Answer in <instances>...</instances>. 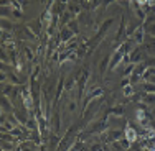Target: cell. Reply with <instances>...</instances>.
I'll return each instance as SVG.
<instances>
[{
	"mask_svg": "<svg viewBox=\"0 0 155 151\" xmlns=\"http://www.w3.org/2000/svg\"><path fill=\"white\" fill-rule=\"evenodd\" d=\"M125 46H127V45H124L120 49H116V53L112 54V58H110V64H109L110 71H112V69H116L117 66H119V61L122 59V56L125 54Z\"/></svg>",
	"mask_w": 155,
	"mask_h": 151,
	"instance_id": "6da1fadb",
	"label": "cell"
},
{
	"mask_svg": "<svg viewBox=\"0 0 155 151\" xmlns=\"http://www.w3.org/2000/svg\"><path fill=\"white\" fill-rule=\"evenodd\" d=\"M143 79L145 82H152L155 84V68H149L145 72H143Z\"/></svg>",
	"mask_w": 155,
	"mask_h": 151,
	"instance_id": "7a4b0ae2",
	"label": "cell"
},
{
	"mask_svg": "<svg viewBox=\"0 0 155 151\" xmlns=\"http://www.w3.org/2000/svg\"><path fill=\"white\" fill-rule=\"evenodd\" d=\"M143 35H145V30H142V28H137V31L132 35V36H134V41L137 43V45L143 41Z\"/></svg>",
	"mask_w": 155,
	"mask_h": 151,
	"instance_id": "3957f363",
	"label": "cell"
},
{
	"mask_svg": "<svg viewBox=\"0 0 155 151\" xmlns=\"http://www.w3.org/2000/svg\"><path fill=\"white\" fill-rule=\"evenodd\" d=\"M142 99H143V102H145V104H149V105H153L155 104V94H149V92H147V94L142 95Z\"/></svg>",
	"mask_w": 155,
	"mask_h": 151,
	"instance_id": "277c9868",
	"label": "cell"
},
{
	"mask_svg": "<svg viewBox=\"0 0 155 151\" xmlns=\"http://www.w3.org/2000/svg\"><path fill=\"white\" fill-rule=\"evenodd\" d=\"M101 94H102V89H101V87H94L93 94H89V95H87V99H86V102H84V104H87L89 100H93L94 97H97V95H101Z\"/></svg>",
	"mask_w": 155,
	"mask_h": 151,
	"instance_id": "5b68a950",
	"label": "cell"
},
{
	"mask_svg": "<svg viewBox=\"0 0 155 151\" xmlns=\"http://www.w3.org/2000/svg\"><path fill=\"white\" fill-rule=\"evenodd\" d=\"M110 58H112V56H110V54H107V56H106L104 59L101 61V64H99V72H101V74L106 71V68H107V62L110 61Z\"/></svg>",
	"mask_w": 155,
	"mask_h": 151,
	"instance_id": "8992f818",
	"label": "cell"
},
{
	"mask_svg": "<svg viewBox=\"0 0 155 151\" xmlns=\"http://www.w3.org/2000/svg\"><path fill=\"white\" fill-rule=\"evenodd\" d=\"M125 136H127L129 141H134V140L137 138V135H135V131L132 130V128H127V130H125Z\"/></svg>",
	"mask_w": 155,
	"mask_h": 151,
	"instance_id": "52a82bcc",
	"label": "cell"
},
{
	"mask_svg": "<svg viewBox=\"0 0 155 151\" xmlns=\"http://www.w3.org/2000/svg\"><path fill=\"white\" fill-rule=\"evenodd\" d=\"M71 35H73V31L69 30L68 27H66V28H64V33L61 31V39H63V41H68V39H69V36H71Z\"/></svg>",
	"mask_w": 155,
	"mask_h": 151,
	"instance_id": "ba28073f",
	"label": "cell"
},
{
	"mask_svg": "<svg viewBox=\"0 0 155 151\" xmlns=\"http://www.w3.org/2000/svg\"><path fill=\"white\" fill-rule=\"evenodd\" d=\"M143 87H145V92H149V94H155V84L145 82V84H143Z\"/></svg>",
	"mask_w": 155,
	"mask_h": 151,
	"instance_id": "9c48e42d",
	"label": "cell"
},
{
	"mask_svg": "<svg viewBox=\"0 0 155 151\" xmlns=\"http://www.w3.org/2000/svg\"><path fill=\"white\" fill-rule=\"evenodd\" d=\"M76 109H78V102H76V100H71V102L68 104V113H74Z\"/></svg>",
	"mask_w": 155,
	"mask_h": 151,
	"instance_id": "30bf717a",
	"label": "cell"
},
{
	"mask_svg": "<svg viewBox=\"0 0 155 151\" xmlns=\"http://www.w3.org/2000/svg\"><path fill=\"white\" fill-rule=\"evenodd\" d=\"M145 33H149L150 36H155V23L145 25Z\"/></svg>",
	"mask_w": 155,
	"mask_h": 151,
	"instance_id": "8fae6325",
	"label": "cell"
},
{
	"mask_svg": "<svg viewBox=\"0 0 155 151\" xmlns=\"http://www.w3.org/2000/svg\"><path fill=\"white\" fill-rule=\"evenodd\" d=\"M134 94V86L132 84H129V86L124 87V95H132Z\"/></svg>",
	"mask_w": 155,
	"mask_h": 151,
	"instance_id": "7c38bea8",
	"label": "cell"
},
{
	"mask_svg": "<svg viewBox=\"0 0 155 151\" xmlns=\"http://www.w3.org/2000/svg\"><path fill=\"white\" fill-rule=\"evenodd\" d=\"M112 113H114V115H122V113H124V107H122V105L114 107V109H112Z\"/></svg>",
	"mask_w": 155,
	"mask_h": 151,
	"instance_id": "4fadbf2b",
	"label": "cell"
},
{
	"mask_svg": "<svg viewBox=\"0 0 155 151\" xmlns=\"http://www.w3.org/2000/svg\"><path fill=\"white\" fill-rule=\"evenodd\" d=\"M68 28H69V30H71L73 33H78V21H74V20H73V21H69Z\"/></svg>",
	"mask_w": 155,
	"mask_h": 151,
	"instance_id": "5bb4252c",
	"label": "cell"
},
{
	"mask_svg": "<svg viewBox=\"0 0 155 151\" xmlns=\"http://www.w3.org/2000/svg\"><path fill=\"white\" fill-rule=\"evenodd\" d=\"M134 68H135V64H134V62H130V64H129L127 68H125V71H124V76H129L132 71H134Z\"/></svg>",
	"mask_w": 155,
	"mask_h": 151,
	"instance_id": "9a60e30c",
	"label": "cell"
},
{
	"mask_svg": "<svg viewBox=\"0 0 155 151\" xmlns=\"http://www.w3.org/2000/svg\"><path fill=\"white\" fill-rule=\"evenodd\" d=\"M2 148H3V151H7V149L12 151V149H13V143H10V145H8V143H7L5 140H3V141H2Z\"/></svg>",
	"mask_w": 155,
	"mask_h": 151,
	"instance_id": "2e32d148",
	"label": "cell"
},
{
	"mask_svg": "<svg viewBox=\"0 0 155 151\" xmlns=\"http://www.w3.org/2000/svg\"><path fill=\"white\" fill-rule=\"evenodd\" d=\"M20 151H33V149L27 148V145H21V146H20Z\"/></svg>",
	"mask_w": 155,
	"mask_h": 151,
	"instance_id": "e0dca14e",
	"label": "cell"
},
{
	"mask_svg": "<svg viewBox=\"0 0 155 151\" xmlns=\"http://www.w3.org/2000/svg\"><path fill=\"white\" fill-rule=\"evenodd\" d=\"M71 151H76V146H73V148H71Z\"/></svg>",
	"mask_w": 155,
	"mask_h": 151,
	"instance_id": "ac0fdd59",
	"label": "cell"
}]
</instances>
